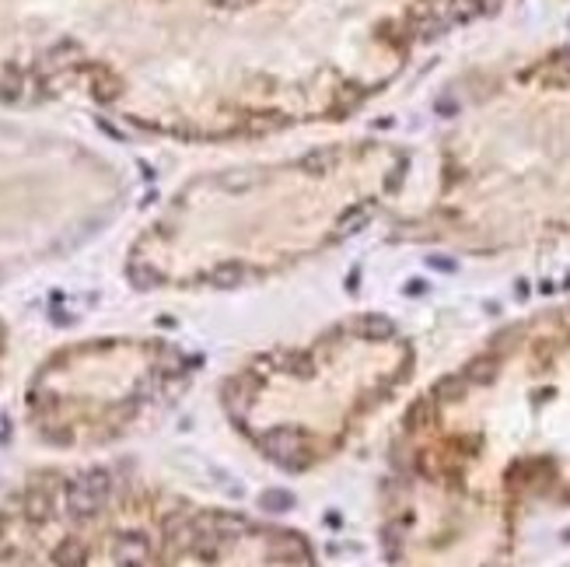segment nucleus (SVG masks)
Segmentation results:
<instances>
[{
	"label": "nucleus",
	"mask_w": 570,
	"mask_h": 567,
	"mask_svg": "<svg viewBox=\"0 0 570 567\" xmlns=\"http://www.w3.org/2000/svg\"><path fill=\"white\" fill-rule=\"evenodd\" d=\"M469 378H472V382H490V378H493V361H476V364L469 368Z\"/></svg>",
	"instance_id": "obj_5"
},
{
	"label": "nucleus",
	"mask_w": 570,
	"mask_h": 567,
	"mask_svg": "<svg viewBox=\"0 0 570 567\" xmlns=\"http://www.w3.org/2000/svg\"><path fill=\"white\" fill-rule=\"evenodd\" d=\"M147 553H151V546H147V539L140 532H130V536H123L116 543V560L123 567H144L147 564Z\"/></svg>",
	"instance_id": "obj_3"
},
{
	"label": "nucleus",
	"mask_w": 570,
	"mask_h": 567,
	"mask_svg": "<svg viewBox=\"0 0 570 567\" xmlns=\"http://www.w3.org/2000/svg\"><path fill=\"white\" fill-rule=\"evenodd\" d=\"M266 452L280 462V466H287V469H294L298 462H301V455H305V438L298 434V431H287V427H280V431H273V434H266Z\"/></svg>",
	"instance_id": "obj_1"
},
{
	"label": "nucleus",
	"mask_w": 570,
	"mask_h": 567,
	"mask_svg": "<svg viewBox=\"0 0 570 567\" xmlns=\"http://www.w3.org/2000/svg\"><path fill=\"white\" fill-rule=\"evenodd\" d=\"M291 504H294V497L287 490H266L262 494V508H269V511H287Z\"/></svg>",
	"instance_id": "obj_4"
},
{
	"label": "nucleus",
	"mask_w": 570,
	"mask_h": 567,
	"mask_svg": "<svg viewBox=\"0 0 570 567\" xmlns=\"http://www.w3.org/2000/svg\"><path fill=\"white\" fill-rule=\"evenodd\" d=\"M563 67H567V71H570V57H567V60H563Z\"/></svg>",
	"instance_id": "obj_8"
},
{
	"label": "nucleus",
	"mask_w": 570,
	"mask_h": 567,
	"mask_svg": "<svg viewBox=\"0 0 570 567\" xmlns=\"http://www.w3.org/2000/svg\"><path fill=\"white\" fill-rule=\"evenodd\" d=\"M364 333H368V337H389L392 326H389L385 319H368V323H364Z\"/></svg>",
	"instance_id": "obj_6"
},
{
	"label": "nucleus",
	"mask_w": 570,
	"mask_h": 567,
	"mask_svg": "<svg viewBox=\"0 0 570 567\" xmlns=\"http://www.w3.org/2000/svg\"><path fill=\"white\" fill-rule=\"evenodd\" d=\"M57 560H60L63 567H77V560H81V550H77V546H63V550L57 553Z\"/></svg>",
	"instance_id": "obj_7"
},
{
	"label": "nucleus",
	"mask_w": 570,
	"mask_h": 567,
	"mask_svg": "<svg viewBox=\"0 0 570 567\" xmlns=\"http://www.w3.org/2000/svg\"><path fill=\"white\" fill-rule=\"evenodd\" d=\"M102 501H105V497H98V494L88 487V480H74V483L67 487V508H70L74 518H91V515L102 508Z\"/></svg>",
	"instance_id": "obj_2"
}]
</instances>
